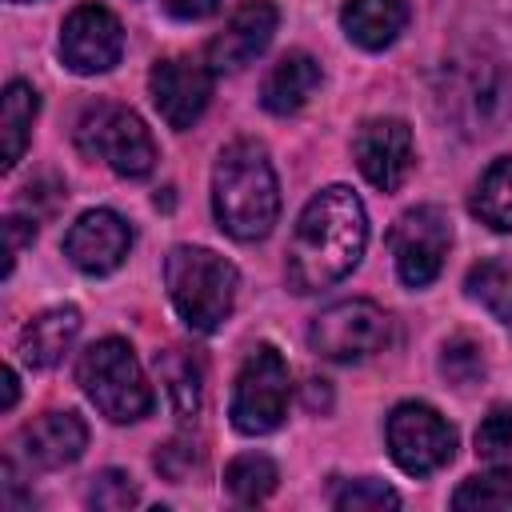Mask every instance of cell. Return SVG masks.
<instances>
[{
	"instance_id": "cell-1",
	"label": "cell",
	"mask_w": 512,
	"mask_h": 512,
	"mask_svg": "<svg viewBox=\"0 0 512 512\" xmlns=\"http://www.w3.org/2000/svg\"><path fill=\"white\" fill-rule=\"evenodd\" d=\"M368 244V216L356 192L332 184L320 188L292 232L288 244V284L296 292H320L336 280H344Z\"/></svg>"
},
{
	"instance_id": "cell-2",
	"label": "cell",
	"mask_w": 512,
	"mask_h": 512,
	"mask_svg": "<svg viewBox=\"0 0 512 512\" xmlns=\"http://www.w3.org/2000/svg\"><path fill=\"white\" fill-rule=\"evenodd\" d=\"M212 212L232 240H264L280 216V188L268 152L256 140H236L212 168Z\"/></svg>"
},
{
	"instance_id": "cell-3",
	"label": "cell",
	"mask_w": 512,
	"mask_h": 512,
	"mask_svg": "<svg viewBox=\"0 0 512 512\" xmlns=\"http://www.w3.org/2000/svg\"><path fill=\"white\" fill-rule=\"evenodd\" d=\"M164 284H168L172 308L192 332H216L232 316L240 276L220 252L180 244L164 260Z\"/></svg>"
},
{
	"instance_id": "cell-4",
	"label": "cell",
	"mask_w": 512,
	"mask_h": 512,
	"mask_svg": "<svg viewBox=\"0 0 512 512\" xmlns=\"http://www.w3.org/2000/svg\"><path fill=\"white\" fill-rule=\"evenodd\" d=\"M76 148L88 160H104L116 176L140 180L156 168V144L144 120L112 100H96L76 120Z\"/></svg>"
},
{
	"instance_id": "cell-5",
	"label": "cell",
	"mask_w": 512,
	"mask_h": 512,
	"mask_svg": "<svg viewBox=\"0 0 512 512\" xmlns=\"http://www.w3.org/2000/svg\"><path fill=\"white\" fill-rule=\"evenodd\" d=\"M76 380H80L84 396L116 424H132V420H144L152 412V388H148L132 348L116 336L96 340L80 356Z\"/></svg>"
},
{
	"instance_id": "cell-6",
	"label": "cell",
	"mask_w": 512,
	"mask_h": 512,
	"mask_svg": "<svg viewBox=\"0 0 512 512\" xmlns=\"http://www.w3.org/2000/svg\"><path fill=\"white\" fill-rule=\"evenodd\" d=\"M284 412H288V364L272 344H256L236 376L228 416L244 436H264L280 428Z\"/></svg>"
},
{
	"instance_id": "cell-7",
	"label": "cell",
	"mask_w": 512,
	"mask_h": 512,
	"mask_svg": "<svg viewBox=\"0 0 512 512\" xmlns=\"http://www.w3.org/2000/svg\"><path fill=\"white\" fill-rule=\"evenodd\" d=\"M388 452L408 476H428L452 460L456 428L428 404H396L388 416Z\"/></svg>"
},
{
	"instance_id": "cell-8",
	"label": "cell",
	"mask_w": 512,
	"mask_h": 512,
	"mask_svg": "<svg viewBox=\"0 0 512 512\" xmlns=\"http://www.w3.org/2000/svg\"><path fill=\"white\" fill-rule=\"evenodd\" d=\"M308 344L324 360H364L388 344V316L372 300H340L312 320Z\"/></svg>"
},
{
	"instance_id": "cell-9",
	"label": "cell",
	"mask_w": 512,
	"mask_h": 512,
	"mask_svg": "<svg viewBox=\"0 0 512 512\" xmlns=\"http://www.w3.org/2000/svg\"><path fill=\"white\" fill-rule=\"evenodd\" d=\"M448 244H452V224H448L444 208H436V204L408 208L392 228V256H396L400 280L408 288L432 284L444 268Z\"/></svg>"
},
{
	"instance_id": "cell-10",
	"label": "cell",
	"mask_w": 512,
	"mask_h": 512,
	"mask_svg": "<svg viewBox=\"0 0 512 512\" xmlns=\"http://www.w3.org/2000/svg\"><path fill=\"white\" fill-rule=\"evenodd\" d=\"M120 52H124V28L100 4H80L60 28V60L76 76L108 72L120 60Z\"/></svg>"
},
{
	"instance_id": "cell-11",
	"label": "cell",
	"mask_w": 512,
	"mask_h": 512,
	"mask_svg": "<svg viewBox=\"0 0 512 512\" xmlns=\"http://www.w3.org/2000/svg\"><path fill=\"white\" fill-rule=\"evenodd\" d=\"M148 92L156 112L172 124V128H192L200 120V112L208 108L212 96V68L192 60V56H168L152 68L148 76Z\"/></svg>"
},
{
	"instance_id": "cell-12",
	"label": "cell",
	"mask_w": 512,
	"mask_h": 512,
	"mask_svg": "<svg viewBox=\"0 0 512 512\" xmlns=\"http://www.w3.org/2000/svg\"><path fill=\"white\" fill-rule=\"evenodd\" d=\"M352 152H356V164L360 172L368 176V184H376L380 192H396L408 172H412V132L404 120L396 116H376V120H364L356 128V140H352Z\"/></svg>"
},
{
	"instance_id": "cell-13",
	"label": "cell",
	"mask_w": 512,
	"mask_h": 512,
	"mask_svg": "<svg viewBox=\"0 0 512 512\" xmlns=\"http://www.w3.org/2000/svg\"><path fill=\"white\" fill-rule=\"evenodd\" d=\"M128 248H132V228H128L112 208H92V212H84V216L68 228V236H64V256H68L80 272H88V276H108V272H116V268L124 264Z\"/></svg>"
},
{
	"instance_id": "cell-14",
	"label": "cell",
	"mask_w": 512,
	"mask_h": 512,
	"mask_svg": "<svg viewBox=\"0 0 512 512\" xmlns=\"http://www.w3.org/2000/svg\"><path fill=\"white\" fill-rule=\"evenodd\" d=\"M276 4L272 0H244L232 20L224 24V32H216V40L208 44V68L212 72H240L244 64H252L272 32H276Z\"/></svg>"
},
{
	"instance_id": "cell-15",
	"label": "cell",
	"mask_w": 512,
	"mask_h": 512,
	"mask_svg": "<svg viewBox=\"0 0 512 512\" xmlns=\"http://www.w3.org/2000/svg\"><path fill=\"white\" fill-rule=\"evenodd\" d=\"M88 428L76 412H44L20 432V456L32 468H64L84 456Z\"/></svg>"
},
{
	"instance_id": "cell-16",
	"label": "cell",
	"mask_w": 512,
	"mask_h": 512,
	"mask_svg": "<svg viewBox=\"0 0 512 512\" xmlns=\"http://www.w3.org/2000/svg\"><path fill=\"white\" fill-rule=\"evenodd\" d=\"M76 332H80V312L72 304L44 308L40 316H32L20 328V360L32 364V368H52V364L64 360Z\"/></svg>"
},
{
	"instance_id": "cell-17",
	"label": "cell",
	"mask_w": 512,
	"mask_h": 512,
	"mask_svg": "<svg viewBox=\"0 0 512 512\" xmlns=\"http://www.w3.org/2000/svg\"><path fill=\"white\" fill-rule=\"evenodd\" d=\"M320 88V64L308 52H288L272 64V72L260 84V100L268 112L276 116H292L300 112Z\"/></svg>"
},
{
	"instance_id": "cell-18",
	"label": "cell",
	"mask_w": 512,
	"mask_h": 512,
	"mask_svg": "<svg viewBox=\"0 0 512 512\" xmlns=\"http://www.w3.org/2000/svg\"><path fill=\"white\" fill-rule=\"evenodd\" d=\"M344 36L368 52L388 48L408 24V0H348L340 12Z\"/></svg>"
},
{
	"instance_id": "cell-19",
	"label": "cell",
	"mask_w": 512,
	"mask_h": 512,
	"mask_svg": "<svg viewBox=\"0 0 512 512\" xmlns=\"http://www.w3.org/2000/svg\"><path fill=\"white\" fill-rule=\"evenodd\" d=\"M156 372H160V384H164L176 416L192 420L200 412V400H204V368H200V360L188 348H164V352H156Z\"/></svg>"
},
{
	"instance_id": "cell-20",
	"label": "cell",
	"mask_w": 512,
	"mask_h": 512,
	"mask_svg": "<svg viewBox=\"0 0 512 512\" xmlns=\"http://www.w3.org/2000/svg\"><path fill=\"white\" fill-rule=\"evenodd\" d=\"M36 112H40V96L32 84L24 80H12L4 88V100H0V140H4V168H16L28 140H32V124H36Z\"/></svg>"
},
{
	"instance_id": "cell-21",
	"label": "cell",
	"mask_w": 512,
	"mask_h": 512,
	"mask_svg": "<svg viewBox=\"0 0 512 512\" xmlns=\"http://www.w3.org/2000/svg\"><path fill=\"white\" fill-rule=\"evenodd\" d=\"M472 212L488 228L512 232V156L492 160V168L480 176V184L472 192Z\"/></svg>"
},
{
	"instance_id": "cell-22",
	"label": "cell",
	"mask_w": 512,
	"mask_h": 512,
	"mask_svg": "<svg viewBox=\"0 0 512 512\" xmlns=\"http://www.w3.org/2000/svg\"><path fill=\"white\" fill-rule=\"evenodd\" d=\"M464 292H468L480 308H488L500 324L512 328V268H504L500 260H484V264H476V268L468 272Z\"/></svg>"
},
{
	"instance_id": "cell-23",
	"label": "cell",
	"mask_w": 512,
	"mask_h": 512,
	"mask_svg": "<svg viewBox=\"0 0 512 512\" xmlns=\"http://www.w3.org/2000/svg\"><path fill=\"white\" fill-rule=\"evenodd\" d=\"M276 480H280L276 476V464L268 456H260V452H244V456H236L224 468V488L240 504H260L264 496H272Z\"/></svg>"
},
{
	"instance_id": "cell-24",
	"label": "cell",
	"mask_w": 512,
	"mask_h": 512,
	"mask_svg": "<svg viewBox=\"0 0 512 512\" xmlns=\"http://www.w3.org/2000/svg\"><path fill=\"white\" fill-rule=\"evenodd\" d=\"M456 508H472V512H512V476L508 472H484V476H468L456 496H452Z\"/></svg>"
},
{
	"instance_id": "cell-25",
	"label": "cell",
	"mask_w": 512,
	"mask_h": 512,
	"mask_svg": "<svg viewBox=\"0 0 512 512\" xmlns=\"http://www.w3.org/2000/svg\"><path fill=\"white\" fill-rule=\"evenodd\" d=\"M476 456L488 464H508L512 460V408L496 404L480 428H476Z\"/></svg>"
},
{
	"instance_id": "cell-26",
	"label": "cell",
	"mask_w": 512,
	"mask_h": 512,
	"mask_svg": "<svg viewBox=\"0 0 512 512\" xmlns=\"http://www.w3.org/2000/svg\"><path fill=\"white\" fill-rule=\"evenodd\" d=\"M440 372H444V376H448L456 388L476 384V380L484 376V356H480V344H476V340H468V336L448 340V344H444V352H440Z\"/></svg>"
},
{
	"instance_id": "cell-27",
	"label": "cell",
	"mask_w": 512,
	"mask_h": 512,
	"mask_svg": "<svg viewBox=\"0 0 512 512\" xmlns=\"http://www.w3.org/2000/svg\"><path fill=\"white\" fill-rule=\"evenodd\" d=\"M136 484L128 472L120 468H104L100 476H92V488H88V504L100 508V512H124L136 504Z\"/></svg>"
},
{
	"instance_id": "cell-28",
	"label": "cell",
	"mask_w": 512,
	"mask_h": 512,
	"mask_svg": "<svg viewBox=\"0 0 512 512\" xmlns=\"http://www.w3.org/2000/svg\"><path fill=\"white\" fill-rule=\"evenodd\" d=\"M336 508L364 512V508H400V496L384 480H352L336 492Z\"/></svg>"
},
{
	"instance_id": "cell-29",
	"label": "cell",
	"mask_w": 512,
	"mask_h": 512,
	"mask_svg": "<svg viewBox=\"0 0 512 512\" xmlns=\"http://www.w3.org/2000/svg\"><path fill=\"white\" fill-rule=\"evenodd\" d=\"M156 468H160L172 484H180V480L192 476V468H200V448L188 444V440H172V444H164V448L156 452Z\"/></svg>"
},
{
	"instance_id": "cell-30",
	"label": "cell",
	"mask_w": 512,
	"mask_h": 512,
	"mask_svg": "<svg viewBox=\"0 0 512 512\" xmlns=\"http://www.w3.org/2000/svg\"><path fill=\"white\" fill-rule=\"evenodd\" d=\"M4 232H8V264H4V272H12L16 256H20V252H24V244H32V236H36V220L28 224V220L12 216V220L4 224Z\"/></svg>"
},
{
	"instance_id": "cell-31",
	"label": "cell",
	"mask_w": 512,
	"mask_h": 512,
	"mask_svg": "<svg viewBox=\"0 0 512 512\" xmlns=\"http://www.w3.org/2000/svg\"><path fill=\"white\" fill-rule=\"evenodd\" d=\"M224 0H164V8L176 16V20H204L220 8Z\"/></svg>"
},
{
	"instance_id": "cell-32",
	"label": "cell",
	"mask_w": 512,
	"mask_h": 512,
	"mask_svg": "<svg viewBox=\"0 0 512 512\" xmlns=\"http://www.w3.org/2000/svg\"><path fill=\"white\" fill-rule=\"evenodd\" d=\"M12 404H16V372L4 368V408H12Z\"/></svg>"
},
{
	"instance_id": "cell-33",
	"label": "cell",
	"mask_w": 512,
	"mask_h": 512,
	"mask_svg": "<svg viewBox=\"0 0 512 512\" xmlns=\"http://www.w3.org/2000/svg\"><path fill=\"white\" fill-rule=\"evenodd\" d=\"M308 404L316 408V404H328V388H324V380H312V392H308Z\"/></svg>"
},
{
	"instance_id": "cell-34",
	"label": "cell",
	"mask_w": 512,
	"mask_h": 512,
	"mask_svg": "<svg viewBox=\"0 0 512 512\" xmlns=\"http://www.w3.org/2000/svg\"><path fill=\"white\" fill-rule=\"evenodd\" d=\"M16 4H24V0H16Z\"/></svg>"
}]
</instances>
